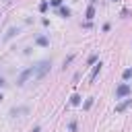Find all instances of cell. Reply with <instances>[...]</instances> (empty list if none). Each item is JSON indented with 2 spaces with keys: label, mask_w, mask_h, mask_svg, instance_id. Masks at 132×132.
<instances>
[{
  "label": "cell",
  "mask_w": 132,
  "mask_h": 132,
  "mask_svg": "<svg viewBox=\"0 0 132 132\" xmlns=\"http://www.w3.org/2000/svg\"><path fill=\"white\" fill-rule=\"evenodd\" d=\"M29 78H37V66H29L27 70H23V72L19 74V78H16V85L21 87V85H25Z\"/></svg>",
  "instance_id": "obj_1"
},
{
  "label": "cell",
  "mask_w": 132,
  "mask_h": 132,
  "mask_svg": "<svg viewBox=\"0 0 132 132\" xmlns=\"http://www.w3.org/2000/svg\"><path fill=\"white\" fill-rule=\"evenodd\" d=\"M50 66H52V64H50L47 60H43V62H39V64H37V78H43V76L47 74V70H50Z\"/></svg>",
  "instance_id": "obj_2"
},
{
  "label": "cell",
  "mask_w": 132,
  "mask_h": 132,
  "mask_svg": "<svg viewBox=\"0 0 132 132\" xmlns=\"http://www.w3.org/2000/svg\"><path fill=\"white\" fill-rule=\"evenodd\" d=\"M130 91H132L130 85H128V82H122V85L116 89V97H126V95H130Z\"/></svg>",
  "instance_id": "obj_3"
},
{
  "label": "cell",
  "mask_w": 132,
  "mask_h": 132,
  "mask_svg": "<svg viewBox=\"0 0 132 132\" xmlns=\"http://www.w3.org/2000/svg\"><path fill=\"white\" fill-rule=\"evenodd\" d=\"M35 43H37V45H41V47H47V45H50V39H47V37H43V35H39V37H35Z\"/></svg>",
  "instance_id": "obj_4"
},
{
  "label": "cell",
  "mask_w": 132,
  "mask_h": 132,
  "mask_svg": "<svg viewBox=\"0 0 132 132\" xmlns=\"http://www.w3.org/2000/svg\"><path fill=\"white\" fill-rule=\"evenodd\" d=\"M99 72H101V62H99V64L93 68V72H91V76H89V78H91V80H95V76H97Z\"/></svg>",
  "instance_id": "obj_5"
},
{
  "label": "cell",
  "mask_w": 132,
  "mask_h": 132,
  "mask_svg": "<svg viewBox=\"0 0 132 132\" xmlns=\"http://www.w3.org/2000/svg\"><path fill=\"white\" fill-rule=\"evenodd\" d=\"M80 99H82V97H80V95H76V93H74V95H72V97H70V105H80Z\"/></svg>",
  "instance_id": "obj_6"
},
{
  "label": "cell",
  "mask_w": 132,
  "mask_h": 132,
  "mask_svg": "<svg viewBox=\"0 0 132 132\" xmlns=\"http://www.w3.org/2000/svg\"><path fill=\"white\" fill-rule=\"evenodd\" d=\"M130 103H132V99H128V101H124V103H120V105L116 107V111H124V109H126V107H128Z\"/></svg>",
  "instance_id": "obj_7"
},
{
  "label": "cell",
  "mask_w": 132,
  "mask_h": 132,
  "mask_svg": "<svg viewBox=\"0 0 132 132\" xmlns=\"http://www.w3.org/2000/svg\"><path fill=\"white\" fill-rule=\"evenodd\" d=\"M93 16H95V6H93V4H91V6H89V8H87V19H89V21H91V19H93Z\"/></svg>",
  "instance_id": "obj_8"
},
{
  "label": "cell",
  "mask_w": 132,
  "mask_h": 132,
  "mask_svg": "<svg viewBox=\"0 0 132 132\" xmlns=\"http://www.w3.org/2000/svg\"><path fill=\"white\" fill-rule=\"evenodd\" d=\"M122 76H124V80H128V78H132V68H126Z\"/></svg>",
  "instance_id": "obj_9"
},
{
  "label": "cell",
  "mask_w": 132,
  "mask_h": 132,
  "mask_svg": "<svg viewBox=\"0 0 132 132\" xmlns=\"http://www.w3.org/2000/svg\"><path fill=\"white\" fill-rule=\"evenodd\" d=\"M16 33H19V29H10V31L6 33V37H4V39H10V37H14Z\"/></svg>",
  "instance_id": "obj_10"
},
{
  "label": "cell",
  "mask_w": 132,
  "mask_h": 132,
  "mask_svg": "<svg viewBox=\"0 0 132 132\" xmlns=\"http://www.w3.org/2000/svg\"><path fill=\"white\" fill-rule=\"evenodd\" d=\"M60 14H62V16H70V10L64 6V8H60Z\"/></svg>",
  "instance_id": "obj_11"
},
{
  "label": "cell",
  "mask_w": 132,
  "mask_h": 132,
  "mask_svg": "<svg viewBox=\"0 0 132 132\" xmlns=\"http://www.w3.org/2000/svg\"><path fill=\"white\" fill-rule=\"evenodd\" d=\"M23 111H27V107H21V109H12V111H10V116H16V113H23Z\"/></svg>",
  "instance_id": "obj_12"
},
{
  "label": "cell",
  "mask_w": 132,
  "mask_h": 132,
  "mask_svg": "<svg viewBox=\"0 0 132 132\" xmlns=\"http://www.w3.org/2000/svg\"><path fill=\"white\" fill-rule=\"evenodd\" d=\"M87 62H89V64H95V62H97V54H93V56H89V60H87Z\"/></svg>",
  "instance_id": "obj_13"
},
{
  "label": "cell",
  "mask_w": 132,
  "mask_h": 132,
  "mask_svg": "<svg viewBox=\"0 0 132 132\" xmlns=\"http://www.w3.org/2000/svg\"><path fill=\"white\" fill-rule=\"evenodd\" d=\"M91 105H93V97H89V99H87V101H85V109H89V107H91Z\"/></svg>",
  "instance_id": "obj_14"
},
{
  "label": "cell",
  "mask_w": 132,
  "mask_h": 132,
  "mask_svg": "<svg viewBox=\"0 0 132 132\" xmlns=\"http://www.w3.org/2000/svg\"><path fill=\"white\" fill-rule=\"evenodd\" d=\"M45 8H47V0H43V2H41V4H39V10H41V12H43V10H45Z\"/></svg>",
  "instance_id": "obj_15"
},
{
  "label": "cell",
  "mask_w": 132,
  "mask_h": 132,
  "mask_svg": "<svg viewBox=\"0 0 132 132\" xmlns=\"http://www.w3.org/2000/svg\"><path fill=\"white\" fill-rule=\"evenodd\" d=\"M68 128H70V132H74V130H76V122H70V126H68Z\"/></svg>",
  "instance_id": "obj_16"
},
{
  "label": "cell",
  "mask_w": 132,
  "mask_h": 132,
  "mask_svg": "<svg viewBox=\"0 0 132 132\" xmlns=\"http://www.w3.org/2000/svg\"><path fill=\"white\" fill-rule=\"evenodd\" d=\"M50 2H52V6H60L62 4V0H50Z\"/></svg>",
  "instance_id": "obj_17"
},
{
  "label": "cell",
  "mask_w": 132,
  "mask_h": 132,
  "mask_svg": "<svg viewBox=\"0 0 132 132\" xmlns=\"http://www.w3.org/2000/svg\"><path fill=\"white\" fill-rule=\"evenodd\" d=\"M31 132H41V128H39V126H35V128L31 130Z\"/></svg>",
  "instance_id": "obj_18"
},
{
  "label": "cell",
  "mask_w": 132,
  "mask_h": 132,
  "mask_svg": "<svg viewBox=\"0 0 132 132\" xmlns=\"http://www.w3.org/2000/svg\"><path fill=\"white\" fill-rule=\"evenodd\" d=\"M4 85H6V82H4V78H0V87H4Z\"/></svg>",
  "instance_id": "obj_19"
},
{
  "label": "cell",
  "mask_w": 132,
  "mask_h": 132,
  "mask_svg": "<svg viewBox=\"0 0 132 132\" xmlns=\"http://www.w3.org/2000/svg\"><path fill=\"white\" fill-rule=\"evenodd\" d=\"M0 101H2V95H0Z\"/></svg>",
  "instance_id": "obj_20"
}]
</instances>
